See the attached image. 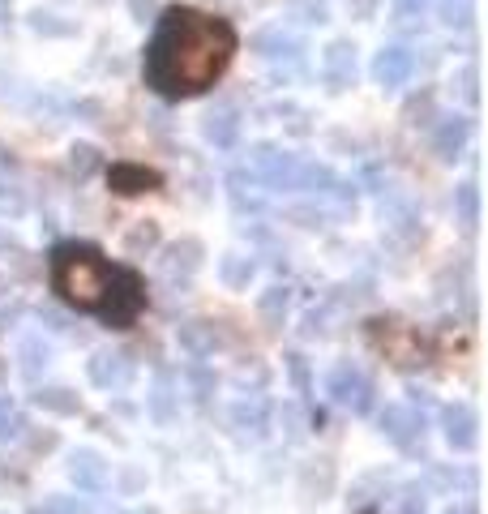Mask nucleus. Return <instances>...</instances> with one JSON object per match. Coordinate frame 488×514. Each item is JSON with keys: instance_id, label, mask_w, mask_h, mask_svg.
I'll list each match as a JSON object with an SVG mask.
<instances>
[{"instance_id": "nucleus-1", "label": "nucleus", "mask_w": 488, "mask_h": 514, "mask_svg": "<svg viewBox=\"0 0 488 514\" xmlns=\"http://www.w3.org/2000/svg\"><path fill=\"white\" fill-rule=\"evenodd\" d=\"M236 52L232 26L197 9H172L146 52V82L163 99H185L206 90Z\"/></svg>"}, {"instance_id": "nucleus-2", "label": "nucleus", "mask_w": 488, "mask_h": 514, "mask_svg": "<svg viewBox=\"0 0 488 514\" xmlns=\"http://www.w3.org/2000/svg\"><path fill=\"white\" fill-rule=\"evenodd\" d=\"M112 270L95 249L86 245H60L52 257V275H56V292L69 300L73 309H86V313H99L103 300H108V287H112Z\"/></svg>"}, {"instance_id": "nucleus-3", "label": "nucleus", "mask_w": 488, "mask_h": 514, "mask_svg": "<svg viewBox=\"0 0 488 514\" xmlns=\"http://www.w3.org/2000/svg\"><path fill=\"white\" fill-rule=\"evenodd\" d=\"M326 395L330 403H339L343 412L352 416H369L373 412V377L364 373L360 365H352V360H343V365H334L330 377H326Z\"/></svg>"}, {"instance_id": "nucleus-4", "label": "nucleus", "mask_w": 488, "mask_h": 514, "mask_svg": "<svg viewBox=\"0 0 488 514\" xmlns=\"http://www.w3.org/2000/svg\"><path fill=\"white\" fill-rule=\"evenodd\" d=\"M377 429L386 442H394L399 450H407V455H424V412L416 403H390V407H381V416H377Z\"/></svg>"}, {"instance_id": "nucleus-5", "label": "nucleus", "mask_w": 488, "mask_h": 514, "mask_svg": "<svg viewBox=\"0 0 488 514\" xmlns=\"http://www.w3.org/2000/svg\"><path fill=\"white\" fill-rule=\"evenodd\" d=\"M86 377H90V386H99V390H108V395H116V390L133 386L137 360H133L129 347H99V352L86 360Z\"/></svg>"}, {"instance_id": "nucleus-6", "label": "nucleus", "mask_w": 488, "mask_h": 514, "mask_svg": "<svg viewBox=\"0 0 488 514\" xmlns=\"http://www.w3.org/2000/svg\"><path fill=\"white\" fill-rule=\"evenodd\" d=\"M253 176L262 180L266 189H279V193H296V176H300V159L287 155L279 146H253Z\"/></svg>"}, {"instance_id": "nucleus-7", "label": "nucleus", "mask_w": 488, "mask_h": 514, "mask_svg": "<svg viewBox=\"0 0 488 514\" xmlns=\"http://www.w3.org/2000/svg\"><path fill=\"white\" fill-rule=\"evenodd\" d=\"M142 300H146V292L133 270H112V287H108V300H103L99 317H108L112 326H129L137 309H142Z\"/></svg>"}, {"instance_id": "nucleus-8", "label": "nucleus", "mask_w": 488, "mask_h": 514, "mask_svg": "<svg viewBox=\"0 0 488 514\" xmlns=\"http://www.w3.org/2000/svg\"><path fill=\"white\" fill-rule=\"evenodd\" d=\"M441 433L454 455H471L480 446V416L471 403H446L441 407Z\"/></svg>"}, {"instance_id": "nucleus-9", "label": "nucleus", "mask_w": 488, "mask_h": 514, "mask_svg": "<svg viewBox=\"0 0 488 514\" xmlns=\"http://www.w3.org/2000/svg\"><path fill=\"white\" fill-rule=\"evenodd\" d=\"M411 73H416V52L403 48V43H390V48H381L377 60H373V82H377L381 90L407 86Z\"/></svg>"}, {"instance_id": "nucleus-10", "label": "nucleus", "mask_w": 488, "mask_h": 514, "mask_svg": "<svg viewBox=\"0 0 488 514\" xmlns=\"http://www.w3.org/2000/svg\"><path fill=\"white\" fill-rule=\"evenodd\" d=\"M65 472H69V480H73V485H78L82 493H103V489H108V459H103L99 450H90V446L69 450Z\"/></svg>"}, {"instance_id": "nucleus-11", "label": "nucleus", "mask_w": 488, "mask_h": 514, "mask_svg": "<svg viewBox=\"0 0 488 514\" xmlns=\"http://www.w3.org/2000/svg\"><path fill=\"white\" fill-rule=\"evenodd\" d=\"M146 412L155 425H172L180 416V377L172 369H155V382H150V395H146Z\"/></svg>"}, {"instance_id": "nucleus-12", "label": "nucleus", "mask_w": 488, "mask_h": 514, "mask_svg": "<svg viewBox=\"0 0 488 514\" xmlns=\"http://www.w3.org/2000/svg\"><path fill=\"white\" fill-rule=\"evenodd\" d=\"M176 343H180V352H189L193 360H206V356H215L223 347L215 322H206V317H189V322H180L176 326Z\"/></svg>"}, {"instance_id": "nucleus-13", "label": "nucleus", "mask_w": 488, "mask_h": 514, "mask_svg": "<svg viewBox=\"0 0 488 514\" xmlns=\"http://www.w3.org/2000/svg\"><path fill=\"white\" fill-rule=\"evenodd\" d=\"M381 223H386L390 236H399L403 245H411V240H420L424 228H420V210L411 206L407 198H399V193H390L386 202H381Z\"/></svg>"}, {"instance_id": "nucleus-14", "label": "nucleus", "mask_w": 488, "mask_h": 514, "mask_svg": "<svg viewBox=\"0 0 488 514\" xmlns=\"http://www.w3.org/2000/svg\"><path fill=\"white\" fill-rule=\"evenodd\" d=\"M322 78L330 90H347L356 82V48L347 39H334L322 52Z\"/></svg>"}, {"instance_id": "nucleus-15", "label": "nucleus", "mask_w": 488, "mask_h": 514, "mask_svg": "<svg viewBox=\"0 0 488 514\" xmlns=\"http://www.w3.org/2000/svg\"><path fill=\"white\" fill-rule=\"evenodd\" d=\"M467 138H471V120L467 116H437V125H433V150H437V159L454 163L467 150Z\"/></svg>"}, {"instance_id": "nucleus-16", "label": "nucleus", "mask_w": 488, "mask_h": 514, "mask_svg": "<svg viewBox=\"0 0 488 514\" xmlns=\"http://www.w3.org/2000/svg\"><path fill=\"white\" fill-rule=\"evenodd\" d=\"M253 52L266 56V60H296L304 52V39L287 26H262L253 35Z\"/></svg>"}, {"instance_id": "nucleus-17", "label": "nucleus", "mask_w": 488, "mask_h": 514, "mask_svg": "<svg viewBox=\"0 0 488 514\" xmlns=\"http://www.w3.org/2000/svg\"><path fill=\"white\" fill-rule=\"evenodd\" d=\"M202 138L219 150H232L236 138H240V112L232 103H219V108H210L206 120H202Z\"/></svg>"}, {"instance_id": "nucleus-18", "label": "nucleus", "mask_w": 488, "mask_h": 514, "mask_svg": "<svg viewBox=\"0 0 488 514\" xmlns=\"http://www.w3.org/2000/svg\"><path fill=\"white\" fill-rule=\"evenodd\" d=\"M202 240H176V245H167L163 253V275L167 279H193L197 266H202Z\"/></svg>"}, {"instance_id": "nucleus-19", "label": "nucleus", "mask_w": 488, "mask_h": 514, "mask_svg": "<svg viewBox=\"0 0 488 514\" xmlns=\"http://www.w3.org/2000/svg\"><path fill=\"white\" fill-rule=\"evenodd\" d=\"M262 180L249 176V172H232L227 176V198H232L236 215H262Z\"/></svg>"}, {"instance_id": "nucleus-20", "label": "nucleus", "mask_w": 488, "mask_h": 514, "mask_svg": "<svg viewBox=\"0 0 488 514\" xmlns=\"http://www.w3.org/2000/svg\"><path fill=\"white\" fill-rule=\"evenodd\" d=\"M232 425H236L240 433H249V437H266V429H270V403L257 399V395L240 399V403L232 407Z\"/></svg>"}, {"instance_id": "nucleus-21", "label": "nucleus", "mask_w": 488, "mask_h": 514, "mask_svg": "<svg viewBox=\"0 0 488 514\" xmlns=\"http://www.w3.org/2000/svg\"><path fill=\"white\" fill-rule=\"evenodd\" d=\"M30 403L39 407V412H52V416H78L82 412V399L73 395L69 386H39Z\"/></svg>"}, {"instance_id": "nucleus-22", "label": "nucleus", "mask_w": 488, "mask_h": 514, "mask_svg": "<svg viewBox=\"0 0 488 514\" xmlns=\"http://www.w3.org/2000/svg\"><path fill=\"white\" fill-rule=\"evenodd\" d=\"M257 275V262H253V253H227L223 262H219V279L223 287H232V292H240V287H249Z\"/></svg>"}, {"instance_id": "nucleus-23", "label": "nucleus", "mask_w": 488, "mask_h": 514, "mask_svg": "<svg viewBox=\"0 0 488 514\" xmlns=\"http://www.w3.org/2000/svg\"><path fill=\"white\" fill-rule=\"evenodd\" d=\"M296 189H300V193H313V198H326V193L339 189V176H334L326 163H300Z\"/></svg>"}, {"instance_id": "nucleus-24", "label": "nucleus", "mask_w": 488, "mask_h": 514, "mask_svg": "<svg viewBox=\"0 0 488 514\" xmlns=\"http://www.w3.org/2000/svg\"><path fill=\"white\" fill-rule=\"evenodd\" d=\"M381 347L390 352V360L399 369H411V365H424V352H420V343H416V335H407V330H386V339H381Z\"/></svg>"}, {"instance_id": "nucleus-25", "label": "nucleus", "mask_w": 488, "mask_h": 514, "mask_svg": "<svg viewBox=\"0 0 488 514\" xmlns=\"http://www.w3.org/2000/svg\"><path fill=\"white\" fill-rule=\"evenodd\" d=\"M18 360H22V377H30V382H39V369H48L52 347L43 343V335H26V339L18 343Z\"/></svg>"}, {"instance_id": "nucleus-26", "label": "nucleus", "mask_w": 488, "mask_h": 514, "mask_svg": "<svg viewBox=\"0 0 488 514\" xmlns=\"http://www.w3.org/2000/svg\"><path fill=\"white\" fill-rule=\"evenodd\" d=\"M146 185H159V176L146 172V168H133V163H120V168H112V189L116 193H142Z\"/></svg>"}, {"instance_id": "nucleus-27", "label": "nucleus", "mask_w": 488, "mask_h": 514, "mask_svg": "<svg viewBox=\"0 0 488 514\" xmlns=\"http://www.w3.org/2000/svg\"><path fill=\"white\" fill-rule=\"evenodd\" d=\"M26 429V412L9 395H0V442H18V437H26Z\"/></svg>"}, {"instance_id": "nucleus-28", "label": "nucleus", "mask_w": 488, "mask_h": 514, "mask_svg": "<svg viewBox=\"0 0 488 514\" xmlns=\"http://www.w3.org/2000/svg\"><path fill=\"white\" fill-rule=\"evenodd\" d=\"M454 206H459L463 228H476V223H480V185H476V180L459 185V193H454Z\"/></svg>"}, {"instance_id": "nucleus-29", "label": "nucleus", "mask_w": 488, "mask_h": 514, "mask_svg": "<svg viewBox=\"0 0 488 514\" xmlns=\"http://www.w3.org/2000/svg\"><path fill=\"white\" fill-rule=\"evenodd\" d=\"M180 382H185L189 390H193V403H206L210 395H215V373H210L206 365H189L185 373H180Z\"/></svg>"}, {"instance_id": "nucleus-30", "label": "nucleus", "mask_w": 488, "mask_h": 514, "mask_svg": "<svg viewBox=\"0 0 488 514\" xmlns=\"http://www.w3.org/2000/svg\"><path fill=\"white\" fill-rule=\"evenodd\" d=\"M257 313H262L270 326H279L287 313V287H270V292L257 296Z\"/></svg>"}, {"instance_id": "nucleus-31", "label": "nucleus", "mask_w": 488, "mask_h": 514, "mask_svg": "<svg viewBox=\"0 0 488 514\" xmlns=\"http://www.w3.org/2000/svg\"><path fill=\"white\" fill-rule=\"evenodd\" d=\"M155 245H159V228H155V223H137V228L125 236V253L129 257H142V253H150Z\"/></svg>"}, {"instance_id": "nucleus-32", "label": "nucleus", "mask_w": 488, "mask_h": 514, "mask_svg": "<svg viewBox=\"0 0 488 514\" xmlns=\"http://www.w3.org/2000/svg\"><path fill=\"white\" fill-rule=\"evenodd\" d=\"M69 168H73V176H78V180H86L90 172L99 168V150L86 146V142H78V146L69 150Z\"/></svg>"}, {"instance_id": "nucleus-33", "label": "nucleus", "mask_w": 488, "mask_h": 514, "mask_svg": "<svg viewBox=\"0 0 488 514\" xmlns=\"http://www.w3.org/2000/svg\"><path fill=\"white\" fill-rule=\"evenodd\" d=\"M30 514H90V506L82 497H48V502H39Z\"/></svg>"}, {"instance_id": "nucleus-34", "label": "nucleus", "mask_w": 488, "mask_h": 514, "mask_svg": "<svg viewBox=\"0 0 488 514\" xmlns=\"http://www.w3.org/2000/svg\"><path fill=\"white\" fill-rule=\"evenodd\" d=\"M26 193L18 189V185H0V215L5 219H22L26 215Z\"/></svg>"}, {"instance_id": "nucleus-35", "label": "nucleus", "mask_w": 488, "mask_h": 514, "mask_svg": "<svg viewBox=\"0 0 488 514\" xmlns=\"http://www.w3.org/2000/svg\"><path fill=\"white\" fill-rule=\"evenodd\" d=\"M292 13H300V22H330V9H326V0H292Z\"/></svg>"}, {"instance_id": "nucleus-36", "label": "nucleus", "mask_w": 488, "mask_h": 514, "mask_svg": "<svg viewBox=\"0 0 488 514\" xmlns=\"http://www.w3.org/2000/svg\"><path fill=\"white\" fill-rule=\"evenodd\" d=\"M424 506H429V493H424L420 485H407L399 493V510L394 514H424Z\"/></svg>"}, {"instance_id": "nucleus-37", "label": "nucleus", "mask_w": 488, "mask_h": 514, "mask_svg": "<svg viewBox=\"0 0 488 514\" xmlns=\"http://www.w3.org/2000/svg\"><path fill=\"white\" fill-rule=\"evenodd\" d=\"M441 22L446 26H471V5H459V0H441Z\"/></svg>"}, {"instance_id": "nucleus-38", "label": "nucleus", "mask_w": 488, "mask_h": 514, "mask_svg": "<svg viewBox=\"0 0 488 514\" xmlns=\"http://www.w3.org/2000/svg\"><path fill=\"white\" fill-rule=\"evenodd\" d=\"M283 365H287V373H292V382H296L300 395H309L313 382H309V365H304V356H300V352H292V356L283 360Z\"/></svg>"}, {"instance_id": "nucleus-39", "label": "nucleus", "mask_w": 488, "mask_h": 514, "mask_svg": "<svg viewBox=\"0 0 488 514\" xmlns=\"http://www.w3.org/2000/svg\"><path fill=\"white\" fill-rule=\"evenodd\" d=\"M30 26L39 30V35H69V22H56V13H35V18H30Z\"/></svg>"}, {"instance_id": "nucleus-40", "label": "nucleus", "mask_w": 488, "mask_h": 514, "mask_svg": "<svg viewBox=\"0 0 488 514\" xmlns=\"http://www.w3.org/2000/svg\"><path fill=\"white\" fill-rule=\"evenodd\" d=\"M283 425H287V437H292V442L304 437V416H300L296 403H283Z\"/></svg>"}, {"instance_id": "nucleus-41", "label": "nucleus", "mask_w": 488, "mask_h": 514, "mask_svg": "<svg viewBox=\"0 0 488 514\" xmlns=\"http://www.w3.org/2000/svg\"><path fill=\"white\" fill-rule=\"evenodd\" d=\"M155 9H159L155 0H129V13H133L137 22H150V13H155Z\"/></svg>"}, {"instance_id": "nucleus-42", "label": "nucleus", "mask_w": 488, "mask_h": 514, "mask_svg": "<svg viewBox=\"0 0 488 514\" xmlns=\"http://www.w3.org/2000/svg\"><path fill=\"white\" fill-rule=\"evenodd\" d=\"M463 99H467V103H480V90H476V69H463Z\"/></svg>"}, {"instance_id": "nucleus-43", "label": "nucleus", "mask_w": 488, "mask_h": 514, "mask_svg": "<svg viewBox=\"0 0 488 514\" xmlns=\"http://www.w3.org/2000/svg\"><path fill=\"white\" fill-rule=\"evenodd\" d=\"M347 9H352V18H373L377 0H347Z\"/></svg>"}, {"instance_id": "nucleus-44", "label": "nucleus", "mask_w": 488, "mask_h": 514, "mask_svg": "<svg viewBox=\"0 0 488 514\" xmlns=\"http://www.w3.org/2000/svg\"><path fill=\"white\" fill-rule=\"evenodd\" d=\"M9 253H22V240H18V236H9L5 228H0V257H9Z\"/></svg>"}, {"instance_id": "nucleus-45", "label": "nucleus", "mask_w": 488, "mask_h": 514, "mask_svg": "<svg viewBox=\"0 0 488 514\" xmlns=\"http://www.w3.org/2000/svg\"><path fill=\"white\" fill-rule=\"evenodd\" d=\"M5 377H9V356L0 352V386H5Z\"/></svg>"}, {"instance_id": "nucleus-46", "label": "nucleus", "mask_w": 488, "mask_h": 514, "mask_svg": "<svg viewBox=\"0 0 488 514\" xmlns=\"http://www.w3.org/2000/svg\"><path fill=\"white\" fill-rule=\"evenodd\" d=\"M125 514H159V510H150V506H137V510H125Z\"/></svg>"}, {"instance_id": "nucleus-47", "label": "nucleus", "mask_w": 488, "mask_h": 514, "mask_svg": "<svg viewBox=\"0 0 488 514\" xmlns=\"http://www.w3.org/2000/svg\"><path fill=\"white\" fill-rule=\"evenodd\" d=\"M5 5H9V0H0V9H5Z\"/></svg>"}, {"instance_id": "nucleus-48", "label": "nucleus", "mask_w": 488, "mask_h": 514, "mask_svg": "<svg viewBox=\"0 0 488 514\" xmlns=\"http://www.w3.org/2000/svg\"><path fill=\"white\" fill-rule=\"evenodd\" d=\"M0 514H9V510H0Z\"/></svg>"}, {"instance_id": "nucleus-49", "label": "nucleus", "mask_w": 488, "mask_h": 514, "mask_svg": "<svg viewBox=\"0 0 488 514\" xmlns=\"http://www.w3.org/2000/svg\"><path fill=\"white\" fill-rule=\"evenodd\" d=\"M450 514H454V510H450Z\"/></svg>"}]
</instances>
